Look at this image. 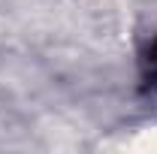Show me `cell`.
<instances>
[{"mask_svg": "<svg viewBox=\"0 0 157 154\" xmlns=\"http://www.w3.org/2000/svg\"><path fill=\"white\" fill-rule=\"evenodd\" d=\"M142 70H145V82H148L151 88H157V39L148 45V52H145Z\"/></svg>", "mask_w": 157, "mask_h": 154, "instance_id": "6da1fadb", "label": "cell"}]
</instances>
